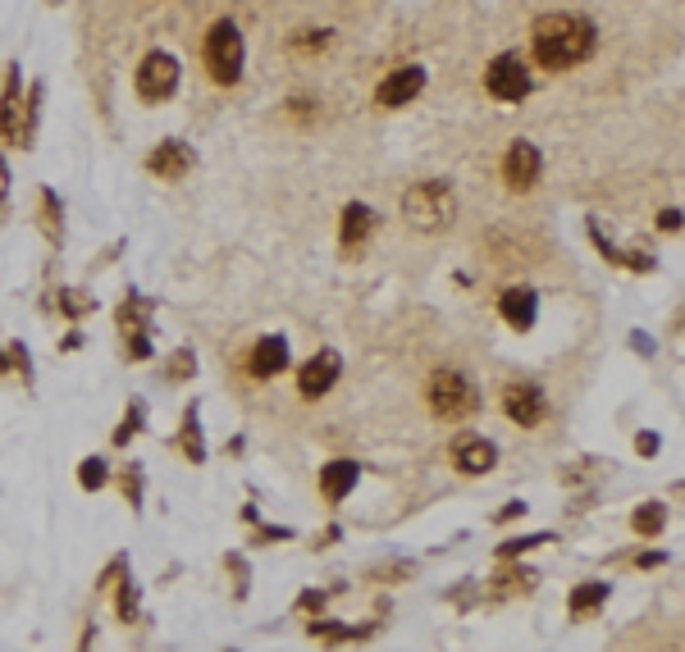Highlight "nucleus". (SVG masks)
I'll use <instances>...</instances> for the list:
<instances>
[{"instance_id": "1", "label": "nucleus", "mask_w": 685, "mask_h": 652, "mask_svg": "<svg viewBox=\"0 0 685 652\" xmlns=\"http://www.w3.org/2000/svg\"><path fill=\"white\" fill-rule=\"evenodd\" d=\"M594 56V23L576 14H548L535 23V60L544 69H571Z\"/></svg>"}, {"instance_id": "2", "label": "nucleus", "mask_w": 685, "mask_h": 652, "mask_svg": "<svg viewBox=\"0 0 685 652\" xmlns=\"http://www.w3.org/2000/svg\"><path fill=\"white\" fill-rule=\"evenodd\" d=\"M402 215H408V224L421 228V233H439V228L452 224L457 201L448 192V182L425 178V182H412L408 197H402Z\"/></svg>"}, {"instance_id": "3", "label": "nucleus", "mask_w": 685, "mask_h": 652, "mask_svg": "<svg viewBox=\"0 0 685 652\" xmlns=\"http://www.w3.org/2000/svg\"><path fill=\"white\" fill-rule=\"evenodd\" d=\"M206 69H211V78L220 87H234L243 78V33H238L234 19L211 23V33H206Z\"/></svg>"}, {"instance_id": "4", "label": "nucleus", "mask_w": 685, "mask_h": 652, "mask_svg": "<svg viewBox=\"0 0 685 652\" xmlns=\"http://www.w3.org/2000/svg\"><path fill=\"white\" fill-rule=\"evenodd\" d=\"M475 406H480L475 383L462 370H439L429 379V411H435L439 420H466Z\"/></svg>"}, {"instance_id": "5", "label": "nucleus", "mask_w": 685, "mask_h": 652, "mask_svg": "<svg viewBox=\"0 0 685 652\" xmlns=\"http://www.w3.org/2000/svg\"><path fill=\"white\" fill-rule=\"evenodd\" d=\"M179 87V60L165 56V50H151L138 64V96L142 100H169Z\"/></svg>"}, {"instance_id": "6", "label": "nucleus", "mask_w": 685, "mask_h": 652, "mask_svg": "<svg viewBox=\"0 0 685 652\" xmlns=\"http://www.w3.org/2000/svg\"><path fill=\"white\" fill-rule=\"evenodd\" d=\"M485 87H489V96H498V100H521V96H530V73H525V64H521V56H498V60L489 64V73H485Z\"/></svg>"}, {"instance_id": "7", "label": "nucleus", "mask_w": 685, "mask_h": 652, "mask_svg": "<svg viewBox=\"0 0 685 652\" xmlns=\"http://www.w3.org/2000/svg\"><path fill=\"white\" fill-rule=\"evenodd\" d=\"M503 411H507V420H512V425L535 429V425L544 420L548 402H544V393H540L535 383H507V393H503Z\"/></svg>"}, {"instance_id": "8", "label": "nucleus", "mask_w": 685, "mask_h": 652, "mask_svg": "<svg viewBox=\"0 0 685 652\" xmlns=\"http://www.w3.org/2000/svg\"><path fill=\"white\" fill-rule=\"evenodd\" d=\"M540 151L530 146V142H512L507 146V155H503V182L512 192H530L535 188V178H540Z\"/></svg>"}, {"instance_id": "9", "label": "nucleus", "mask_w": 685, "mask_h": 652, "mask_svg": "<svg viewBox=\"0 0 685 652\" xmlns=\"http://www.w3.org/2000/svg\"><path fill=\"white\" fill-rule=\"evenodd\" d=\"M421 87H425V69L408 64V69H393L385 83L375 87V100H379V106H389V110H398V106H408V100H416Z\"/></svg>"}, {"instance_id": "10", "label": "nucleus", "mask_w": 685, "mask_h": 652, "mask_svg": "<svg viewBox=\"0 0 685 652\" xmlns=\"http://www.w3.org/2000/svg\"><path fill=\"white\" fill-rule=\"evenodd\" d=\"M334 383H339V356L334 352H320L297 370V393L302 398H324Z\"/></svg>"}, {"instance_id": "11", "label": "nucleus", "mask_w": 685, "mask_h": 652, "mask_svg": "<svg viewBox=\"0 0 685 652\" xmlns=\"http://www.w3.org/2000/svg\"><path fill=\"white\" fill-rule=\"evenodd\" d=\"M494 461H498V452H494V442H489V438L462 434V438L452 442V465H457L462 475H485Z\"/></svg>"}, {"instance_id": "12", "label": "nucleus", "mask_w": 685, "mask_h": 652, "mask_svg": "<svg viewBox=\"0 0 685 652\" xmlns=\"http://www.w3.org/2000/svg\"><path fill=\"white\" fill-rule=\"evenodd\" d=\"M146 169L156 174V178H184L188 169H192V151L184 146V142H161L156 151H151V161H146Z\"/></svg>"}, {"instance_id": "13", "label": "nucleus", "mask_w": 685, "mask_h": 652, "mask_svg": "<svg viewBox=\"0 0 685 652\" xmlns=\"http://www.w3.org/2000/svg\"><path fill=\"white\" fill-rule=\"evenodd\" d=\"M284 365H288V343L270 333V337H261V343L251 347V365H247V370L257 375V379H274Z\"/></svg>"}, {"instance_id": "14", "label": "nucleus", "mask_w": 685, "mask_h": 652, "mask_svg": "<svg viewBox=\"0 0 685 652\" xmlns=\"http://www.w3.org/2000/svg\"><path fill=\"white\" fill-rule=\"evenodd\" d=\"M357 475H362V465L357 461H329L324 471H320V493L329 502H343L352 488H357Z\"/></svg>"}, {"instance_id": "15", "label": "nucleus", "mask_w": 685, "mask_h": 652, "mask_svg": "<svg viewBox=\"0 0 685 652\" xmlns=\"http://www.w3.org/2000/svg\"><path fill=\"white\" fill-rule=\"evenodd\" d=\"M370 233H375V211H370V205H362V201H352L347 211H343V233H339L343 251H357Z\"/></svg>"}, {"instance_id": "16", "label": "nucleus", "mask_w": 685, "mask_h": 652, "mask_svg": "<svg viewBox=\"0 0 685 652\" xmlns=\"http://www.w3.org/2000/svg\"><path fill=\"white\" fill-rule=\"evenodd\" d=\"M498 310H503V320L512 329H530V324H535V293H530V288H507Z\"/></svg>"}, {"instance_id": "17", "label": "nucleus", "mask_w": 685, "mask_h": 652, "mask_svg": "<svg viewBox=\"0 0 685 652\" xmlns=\"http://www.w3.org/2000/svg\"><path fill=\"white\" fill-rule=\"evenodd\" d=\"M603 597H607V584H580L576 593H571V616H590V612H599L603 607Z\"/></svg>"}, {"instance_id": "18", "label": "nucleus", "mask_w": 685, "mask_h": 652, "mask_svg": "<svg viewBox=\"0 0 685 652\" xmlns=\"http://www.w3.org/2000/svg\"><path fill=\"white\" fill-rule=\"evenodd\" d=\"M630 525H636V534H658L668 525V515H663V507L658 502H645L640 511H636V520H630Z\"/></svg>"}, {"instance_id": "19", "label": "nucleus", "mask_w": 685, "mask_h": 652, "mask_svg": "<svg viewBox=\"0 0 685 652\" xmlns=\"http://www.w3.org/2000/svg\"><path fill=\"white\" fill-rule=\"evenodd\" d=\"M101 484H106V465H101L96 457L83 461V488H101Z\"/></svg>"}, {"instance_id": "20", "label": "nucleus", "mask_w": 685, "mask_h": 652, "mask_svg": "<svg viewBox=\"0 0 685 652\" xmlns=\"http://www.w3.org/2000/svg\"><path fill=\"white\" fill-rule=\"evenodd\" d=\"M636 448H640V457H653V452H658V434H640Z\"/></svg>"}, {"instance_id": "21", "label": "nucleus", "mask_w": 685, "mask_h": 652, "mask_svg": "<svg viewBox=\"0 0 685 652\" xmlns=\"http://www.w3.org/2000/svg\"><path fill=\"white\" fill-rule=\"evenodd\" d=\"M5 192H10V169L0 165V197H5Z\"/></svg>"}]
</instances>
